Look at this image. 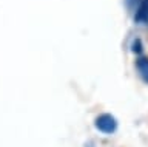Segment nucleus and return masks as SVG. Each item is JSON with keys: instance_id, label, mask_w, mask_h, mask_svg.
I'll list each match as a JSON object with an SVG mask.
<instances>
[{"instance_id": "nucleus-1", "label": "nucleus", "mask_w": 148, "mask_h": 147, "mask_svg": "<svg viewBox=\"0 0 148 147\" xmlns=\"http://www.w3.org/2000/svg\"><path fill=\"white\" fill-rule=\"evenodd\" d=\"M96 127L102 133H113L117 128V121H116L114 116H111L108 113H103L96 118Z\"/></svg>"}, {"instance_id": "nucleus-2", "label": "nucleus", "mask_w": 148, "mask_h": 147, "mask_svg": "<svg viewBox=\"0 0 148 147\" xmlns=\"http://www.w3.org/2000/svg\"><path fill=\"white\" fill-rule=\"evenodd\" d=\"M134 22L139 25H148V0H142L134 10Z\"/></svg>"}, {"instance_id": "nucleus-3", "label": "nucleus", "mask_w": 148, "mask_h": 147, "mask_svg": "<svg viewBox=\"0 0 148 147\" xmlns=\"http://www.w3.org/2000/svg\"><path fill=\"white\" fill-rule=\"evenodd\" d=\"M136 68H137L140 77L148 84V57H145V56L139 57L136 61Z\"/></svg>"}, {"instance_id": "nucleus-4", "label": "nucleus", "mask_w": 148, "mask_h": 147, "mask_svg": "<svg viewBox=\"0 0 148 147\" xmlns=\"http://www.w3.org/2000/svg\"><path fill=\"white\" fill-rule=\"evenodd\" d=\"M140 2H142V0H127V5H128L130 10H133V11H134L139 5H140Z\"/></svg>"}]
</instances>
